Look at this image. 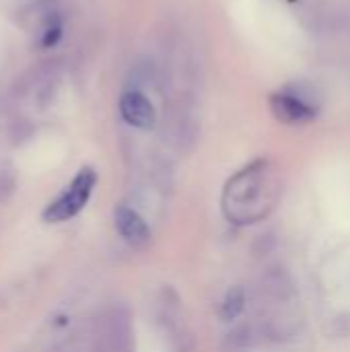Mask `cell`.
I'll return each instance as SVG.
<instances>
[{
  "label": "cell",
  "mask_w": 350,
  "mask_h": 352,
  "mask_svg": "<svg viewBox=\"0 0 350 352\" xmlns=\"http://www.w3.org/2000/svg\"><path fill=\"white\" fill-rule=\"evenodd\" d=\"M60 35H62V23H60V21H54V19H52V21L47 23L45 31H43L41 43H43L45 47H52V45H56V43H58Z\"/></svg>",
  "instance_id": "obj_7"
},
{
  "label": "cell",
  "mask_w": 350,
  "mask_h": 352,
  "mask_svg": "<svg viewBox=\"0 0 350 352\" xmlns=\"http://www.w3.org/2000/svg\"><path fill=\"white\" fill-rule=\"evenodd\" d=\"M116 227H118L120 235L132 248H144L151 241V231H149L146 223L142 221V217L136 210H132L128 206L116 208Z\"/></svg>",
  "instance_id": "obj_5"
},
{
  "label": "cell",
  "mask_w": 350,
  "mask_h": 352,
  "mask_svg": "<svg viewBox=\"0 0 350 352\" xmlns=\"http://www.w3.org/2000/svg\"><path fill=\"white\" fill-rule=\"evenodd\" d=\"M95 184H97V173L91 167L80 169L76 177L70 182V186L54 202L47 204V208L43 210V219L47 223H64L74 219L87 206Z\"/></svg>",
  "instance_id": "obj_2"
},
{
  "label": "cell",
  "mask_w": 350,
  "mask_h": 352,
  "mask_svg": "<svg viewBox=\"0 0 350 352\" xmlns=\"http://www.w3.org/2000/svg\"><path fill=\"white\" fill-rule=\"evenodd\" d=\"M274 190L276 184L268 161H254L229 179L223 194V210L233 223H254L272 208Z\"/></svg>",
  "instance_id": "obj_1"
},
{
  "label": "cell",
  "mask_w": 350,
  "mask_h": 352,
  "mask_svg": "<svg viewBox=\"0 0 350 352\" xmlns=\"http://www.w3.org/2000/svg\"><path fill=\"white\" fill-rule=\"evenodd\" d=\"M243 307H245V293H243V289L233 287L221 303V318L225 322H231L243 311Z\"/></svg>",
  "instance_id": "obj_6"
},
{
  "label": "cell",
  "mask_w": 350,
  "mask_h": 352,
  "mask_svg": "<svg viewBox=\"0 0 350 352\" xmlns=\"http://www.w3.org/2000/svg\"><path fill=\"white\" fill-rule=\"evenodd\" d=\"M270 107L272 113L285 124H303L318 116L316 97H311L307 89L297 85H289L283 91L274 93L270 97Z\"/></svg>",
  "instance_id": "obj_3"
},
{
  "label": "cell",
  "mask_w": 350,
  "mask_h": 352,
  "mask_svg": "<svg viewBox=\"0 0 350 352\" xmlns=\"http://www.w3.org/2000/svg\"><path fill=\"white\" fill-rule=\"evenodd\" d=\"M120 113H122L126 124H130L134 128H140V130L153 128L155 120H157L153 103L138 89L124 91V95L120 97Z\"/></svg>",
  "instance_id": "obj_4"
}]
</instances>
